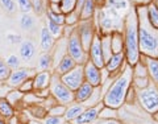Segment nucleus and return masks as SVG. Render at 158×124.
<instances>
[{"mask_svg": "<svg viewBox=\"0 0 158 124\" xmlns=\"http://www.w3.org/2000/svg\"><path fill=\"white\" fill-rule=\"evenodd\" d=\"M138 23V49L141 56L158 59V29L148 20L146 6L135 7Z\"/></svg>", "mask_w": 158, "mask_h": 124, "instance_id": "f257e3e1", "label": "nucleus"}, {"mask_svg": "<svg viewBox=\"0 0 158 124\" xmlns=\"http://www.w3.org/2000/svg\"><path fill=\"white\" fill-rule=\"evenodd\" d=\"M132 81H133V70L129 65H125L123 67V71H120L116 78L112 79L108 88L104 91L102 100L103 105L118 110L125 103V96L128 88L132 85Z\"/></svg>", "mask_w": 158, "mask_h": 124, "instance_id": "f03ea898", "label": "nucleus"}, {"mask_svg": "<svg viewBox=\"0 0 158 124\" xmlns=\"http://www.w3.org/2000/svg\"><path fill=\"white\" fill-rule=\"evenodd\" d=\"M123 36H124L125 62L127 65L133 67L141 59V53L140 49H138V23H137V15L135 8L125 17Z\"/></svg>", "mask_w": 158, "mask_h": 124, "instance_id": "7ed1b4c3", "label": "nucleus"}, {"mask_svg": "<svg viewBox=\"0 0 158 124\" xmlns=\"http://www.w3.org/2000/svg\"><path fill=\"white\" fill-rule=\"evenodd\" d=\"M137 102L145 112L153 115L158 111V86L152 82L148 87L137 90Z\"/></svg>", "mask_w": 158, "mask_h": 124, "instance_id": "20e7f679", "label": "nucleus"}, {"mask_svg": "<svg viewBox=\"0 0 158 124\" xmlns=\"http://www.w3.org/2000/svg\"><path fill=\"white\" fill-rule=\"evenodd\" d=\"M49 91H50V96L59 105H65L69 106L74 103V92L69 88L66 85H63L59 75L53 73L52 77V82L49 86Z\"/></svg>", "mask_w": 158, "mask_h": 124, "instance_id": "39448f33", "label": "nucleus"}, {"mask_svg": "<svg viewBox=\"0 0 158 124\" xmlns=\"http://www.w3.org/2000/svg\"><path fill=\"white\" fill-rule=\"evenodd\" d=\"M67 56H70L77 65H85L88 61V53L85 50L81 40H79L78 32H77V27L75 29L71 32V34L67 37Z\"/></svg>", "mask_w": 158, "mask_h": 124, "instance_id": "423d86ee", "label": "nucleus"}, {"mask_svg": "<svg viewBox=\"0 0 158 124\" xmlns=\"http://www.w3.org/2000/svg\"><path fill=\"white\" fill-rule=\"evenodd\" d=\"M77 32H78L79 40H81V42H82L83 48H85V50L88 53V49H90L92 40L98 33L96 29H95V25H94V23H92V20L79 21L78 25H77Z\"/></svg>", "mask_w": 158, "mask_h": 124, "instance_id": "0eeeda50", "label": "nucleus"}, {"mask_svg": "<svg viewBox=\"0 0 158 124\" xmlns=\"http://www.w3.org/2000/svg\"><path fill=\"white\" fill-rule=\"evenodd\" d=\"M88 59L94 63L95 66L99 69H104L106 65V59H104V54H103V49H102V34L96 33V36L94 37L90 49H88Z\"/></svg>", "mask_w": 158, "mask_h": 124, "instance_id": "6e6552de", "label": "nucleus"}, {"mask_svg": "<svg viewBox=\"0 0 158 124\" xmlns=\"http://www.w3.org/2000/svg\"><path fill=\"white\" fill-rule=\"evenodd\" d=\"M63 85H66L70 90L74 92L77 88L85 82V74H83V66L82 65H77L75 67L70 70L69 73L63 74L59 77Z\"/></svg>", "mask_w": 158, "mask_h": 124, "instance_id": "1a4fd4ad", "label": "nucleus"}, {"mask_svg": "<svg viewBox=\"0 0 158 124\" xmlns=\"http://www.w3.org/2000/svg\"><path fill=\"white\" fill-rule=\"evenodd\" d=\"M34 74H36V71L29 67H19L16 70H11V74L6 81V85L9 88H19V86L23 82H25L29 78H33Z\"/></svg>", "mask_w": 158, "mask_h": 124, "instance_id": "9d476101", "label": "nucleus"}, {"mask_svg": "<svg viewBox=\"0 0 158 124\" xmlns=\"http://www.w3.org/2000/svg\"><path fill=\"white\" fill-rule=\"evenodd\" d=\"M83 74H85V81L88 82L92 87H99L103 85V70L88 59L83 65Z\"/></svg>", "mask_w": 158, "mask_h": 124, "instance_id": "9b49d317", "label": "nucleus"}, {"mask_svg": "<svg viewBox=\"0 0 158 124\" xmlns=\"http://www.w3.org/2000/svg\"><path fill=\"white\" fill-rule=\"evenodd\" d=\"M125 65H127V62H125L124 52L123 53H112L106 61L104 70L108 73V75L112 77V75H115L116 73H120Z\"/></svg>", "mask_w": 158, "mask_h": 124, "instance_id": "f8f14e48", "label": "nucleus"}, {"mask_svg": "<svg viewBox=\"0 0 158 124\" xmlns=\"http://www.w3.org/2000/svg\"><path fill=\"white\" fill-rule=\"evenodd\" d=\"M103 106L104 105H103V102H102L94 107H86L81 115H79L75 120L71 122V124H94V123H96L99 119V112H100Z\"/></svg>", "mask_w": 158, "mask_h": 124, "instance_id": "ddd939ff", "label": "nucleus"}, {"mask_svg": "<svg viewBox=\"0 0 158 124\" xmlns=\"http://www.w3.org/2000/svg\"><path fill=\"white\" fill-rule=\"evenodd\" d=\"M53 77L52 70H45V71H36V74L33 75V87L34 91L40 90H46L50 86Z\"/></svg>", "mask_w": 158, "mask_h": 124, "instance_id": "4468645a", "label": "nucleus"}, {"mask_svg": "<svg viewBox=\"0 0 158 124\" xmlns=\"http://www.w3.org/2000/svg\"><path fill=\"white\" fill-rule=\"evenodd\" d=\"M36 56V45L31 41V40H24L20 44V48H19V57L20 59L23 61H31L32 58H34Z\"/></svg>", "mask_w": 158, "mask_h": 124, "instance_id": "2eb2a0df", "label": "nucleus"}, {"mask_svg": "<svg viewBox=\"0 0 158 124\" xmlns=\"http://www.w3.org/2000/svg\"><path fill=\"white\" fill-rule=\"evenodd\" d=\"M141 59L144 61L145 66H146L148 75H149L150 81L158 86V59L150 58V57H144V56H141Z\"/></svg>", "mask_w": 158, "mask_h": 124, "instance_id": "dca6fc26", "label": "nucleus"}, {"mask_svg": "<svg viewBox=\"0 0 158 124\" xmlns=\"http://www.w3.org/2000/svg\"><path fill=\"white\" fill-rule=\"evenodd\" d=\"M54 45H56V38L49 33L46 27H42L41 33H40V46H41L42 52H52Z\"/></svg>", "mask_w": 158, "mask_h": 124, "instance_id": "f3484780", "label": "nucleus"}, {"mask_svg": "<svg viewBox=\"0 0 158 124\" xmlns=\"http://www.w3.org/2000/svg\"><path fill=\"white\" fill-rule=\"evenodd\" d=\"M94 91V87L88 82H83L75 91H74V100L77 103H85L88 98L91 96V94Z\"/></svg>", "mask_w": 158, "mask_h": 124, "instance_id": "a211bd4d", "label": "nucleus"}, {"mask_svg": "<svg viewBox=\"0 0 158 124\" xmlns=\"http://www.w3.org/2000/svg\"><path fill=\"white\" fill-rule=\"evenodd\" d=\"M75 66H77L75 61H74L70 56H67V54H66V56L58 62V65L53 69V73L61 77V75H63V74H66L70 70H73Z\"/></svg>", "mask_w": 158, "mask_h": 124, "instance_id": "6ab92c4d", "label": "nucleus"}, {"mask_svg": "<svg viewBox=\"0 0 158 124\" xmlns=\"http://www.w3.org/2000/svg\"><path fill=\"white\" fill-rule=\"evenodd\" d=\"M85 106L82 105V103H77L74 102L71 103V105H69L66 107V112L65 115H63V119H65L66 123H71L73 120H75V119L81 115V113L83 112V110H85Z\"/></svg>", "mask_w": 158, "mask_h": 124, "instance_id": "aec40b11", "label": "nucleus"}, {"mask_svg": "<svg viewBox=\"0 0 158 124\" xmlns=\"http://www.w3.org/2000/svg\"><path fill=\"white\" fill-rule=\"evenodd\" d=\"M17 111L15 110V107L9 103L4 96H0V119L4 120H9L17 115Z\"/></svg>", "mask_w": 158, "mask_h": 124, "instance_id": "412c9836", "label": "nucleus"}, {"mask_svg": "<svg viewBox=\"0 0 158 124\" xmlns=\"http://www.w3.org/2000/svg\"><path fill=\"white\" fill-rule=\"evenodd\" d=\"M4 98L7 99V100L11 103V105L15 107V110H19V108H24V103H23V99H24V94L20 92L17 88H11Z\"/></svg>", "mask_w": 158, "mask_h": 124, "instance_id": "4be33fe9", "label": "nucleus"}, {"mask_svg": "<svg viewBox=\"0 0 158 124\" xmlns=\"http://www.w3.org/2000/svg\"><path fill=\"white\" fill-rule=\"evenodd\" d=\"M53 69V56L52 52H42L38 56L36 70L37 71H45V70H52Z\"/></svg>", "mask_w": 158, "mask_h": 124, "instance_id": "5701e85b", "label": "nucleus"}, {"mask_svg": "<svg viewBox=\"0 0 158 124\" xmlns=\"http://www.w3.org/2000/svg\"><path fill=\"white\" fill-rule=\"evenodd\" d=\"M111 52L112 53H123L124 52V36L120 31L111 32Z\"/></svg>", "mask_w": 158, "mask_h": 124, "instance_id": "b1692460", "label": "nucleus"}, {"mask_svg": "<svg viewBox=\"0 0 158 124\" xmlns=\"http://www.w3.org/2000/svg\"><path fill=\"white\" fill-rule=\"evenodd\" d=\"M96 11V2L95 0H86L85 6H83L81 13H79V19L81 21H86V20H92L94 15Z\"/></svg>", "mask_w": 158, "mask_h": 124, "instance_id": "393cba45", "label": "nucleus"}, {"mask_svg": "<svg viewBox=\"0 0 158 124\" xmlns=\"http://www.w3.org/2000/svg\"><path fill=\"white\" fill-rule=\"evenodd\" d=\"M28 112H29V115L32 116V119H38V120H42V119L48 115V110L42 105L29 106L28 107Z\"/></svg>", "mask_w": 158, "mask_h": 124, "instance_id": "a878e982", "label": "nucleus"}, {"mask_svg": "<svg viewBox=\"0 0 158 124\" xmlns=\"http://www.w3.org/2000/svg\"><path fill=\"white\" fill-rule=\"evenodd\" d=\"M146 15L148 20L156 29H158V9L154 7V4L152 2L149 4H146Z\"/></svg>", "mask_w": 158, "mask_h": 124, "instance_id": "bb28decb", "label": "nucleus"}, {"mask_svg": "<svg viewBox=\"0 0 158 124\" xmlns=\"http://www.w3.org/2000/svg\"><path fill=\"white\" fill-rule=\"evenodd\" d=\"M46 28H48L49 33H50L56 40H59L62 37V34H63V27L62 25H58V24L53 23L52 20L46 19Z\"/></svg>", "mask_w": 158, "mask_h": 124, "instance_id": "cd10ccee", "label": "nucleus"}, {"mask_svg": "<svg viewBox=\"0 0 158 124\" xmlns=\"http://www.w3.org/2000/svg\"><path fill=\"white\" fill-rule=\"evenodd\" d=\"M99 119H103V120H108V119H118V113L117 110L107 106H103L100 112H99Z\"/></svg>", "mask_w": 158, "mask_h": 124, "instance_id": "c85d7f7f", "label": "nucleus"}, {"mask_svg": "<svg viewBox=\"0 0 158 124\" xmlns=\"http://www.w3.org/2000/svg\"><path fill=\"white\" fill-rule=\"evenodd\" d=\"M33 25H34V19L29 13H23L21 17H20V27L24 31H31Z\"/></svg>", "mask_w": 158, "mask_h": 124, "instance_id": "c756f323", "label": "nucleus"}, {"mask_svg": "<svg viewBox=\"0 0 158 124\" xmlns=\"http://www.w3.org/2000/svg\"><path fill=\"white\" fill-rule=\"evenodd\" d=\"M132 70H133V77L135 78H137V77H149L148 75L146 66H145V63H144L142 59H140V61L132 67Z\"/></svg>", "mask_w": 158, "mask_h": 124, "instance_id": "7c9ffc66", "label": "nucleus"}, {"mask_svg": "<svg viewBox=\"0 0 158 124\" xmlns=\"http://www.w3.org/2000/svg\"><path fill=\"white\" fill-rule=\"evenodd\" d=\"M75 6H77V0H61V3H59V8H61V12L63 15L75 11Z\"/></svg>", "mask_w": 158, "mask_h": 124, "instance_id": "2f4dec72", "label": "nucleus"}, {"mask_svg": "<svg viewBox=\"0 0 158 124\" xmlns=\"http://www.w3.org/2000/svg\"><path fill=\"white\" fill-rule=\"evenodd\" d=\"M150 83H152V81H150L149 77H137V78L133 77V81H132V85H133V87H135L136 90L145 88V87L149 86Z\"/></svg>", "mask_w": 158, "mask_h": 124, "instance_id": "473e14b6", "label": "nucleus"}, {"mask_svg": "<svg viewBox=\"0 0 158 124\" xmlns=\"http://www.w3.org/2000/svg\"><path fill=\"white\" fill-rule=\"evenodd\" d=\"M4 62H6V65L8 66L9 70H16V69L20 67V57L16 56V54H9V56L4 59Z\"/></svg>", "mask_w": 158, "mask_h": 124, "instance_id": "72a5a7b5", "label": "nucleus"}, {"mask_svg": "<svg viewBox=\"0 0 158 124\" xmlns=\"http://www.w3.org/2000/svg\"><path fill=\"white\" fill-rule=\"evenodd\" d=\"M66 107L65 105H59V103H56V105H53L48 110V115H52V116H62L65 115L66 112Z\"/></svg>", "mask_w": 158, "mask_h": 124, "instance_id": "f704fd0d", "label": "nucleus"}, {"mask_svg": "<svg viewBox=\"0 0 158 124\" xmlns=\"http://www.w3.org/2000/svg\"><path fill=\"white\" fill-rule=\"evenodd\" d=\"M79 21H81V19H79V13H77L75 11H73L70 13L65 15V25L77 27Z\"/></svg>", "mask_w": 158, "mask_h": 124, "instance_id": "c9c22d12", "label": "nucleus"}, {"mask_svg": "<svg viewBox=\"0 0 158 124\" xmlns=\"http://www.w3.org/2000/svg\"><path fill=\"white\" fill-rule=\"evenodd\" d=\"M46 19L52 20L53 23L58 24V25H65V15L63 13H53L50 11H46Z\"/></svg>", "mask_w": 158, "mask_h": 124, "instance_id": "e433bc0d", "label": "nucleus"}, {"mask_svg": "<svg viewBox=\"0 0 158 124\" xmlns=\"http://www.w3.org/2000/svg\"><path fill=\"white\" fill-rule=\"evenodd\" d=\"M0 6L8 13H15L17 11V6L15 0H0Z\"/></svg>", "mask_w": 158, "mask_h": 124, "instance_id": "4c0bfd02", "label": "nucleus"}, {"mask_svg": "<svg viewBox=\"0 0 158 124\" xmlns=\"http://www.w3.org/2000/svg\"><path fill=\"white\" fill-rule=\"evenodd\" d=\"M11 70L8 69V66L6 65L3 58H0V83H6V81L8 79Z\"/></svg>", "mask_w": 158, "mask_h": 124, "instance_id": "58836bf2", "label": "nucleus"}, {"mask_svg": "<svg viewBox=\"0 0 158 124\" xmlns=\"http://www.w3.org/2000/svg\"><path fill=\"white\" fill-rule=\"evenodd\" d=\"M17 90H19L20 92H23L24 95H25V94H29V92H33V91H34V87H33V78H29V79H27L25 82H23L21 85L19 86Z\"/></svg>", "mask_w": 158, "mask_h": 124, "instance_id": "ea45409f", "label": "nucleus"}, {"mask_svg": "<svg viewBox=\"0 0 158 124\" xmlns=\"http://www.w3.org/2000/svg\"><path fill=\"white\" fill-rule=\"evenodd\" d=\"M31 6H32V11L40 16L45 12V8H44V0H31Z\"/></svg>", "mask_w": 158, "mask_h": 124, "instance_id": "a19ab883", "label": "nucleus"}, {"mask_svg": "<svg viewBox=\"0 0 158 124\" xmlns=\"http://www.w3.org/2000/svg\"><path fill=\"white\" fill-rule=\"evenodd\" d=\"M15 2H16L17 9H20L23 13H29L32 11L31 0H15Z\"/></svg>", "mask_w": 158, "mask_h": 124, "instance_id": "79ce46f5", "label": "nucleus"}, {"mask_svg": "<svg viewBox=\"0 0 158 124\" xmlns=\"http://www.w3.org/2000/svg\"><path fill=\"white\" fill-rule=\"evenodd\" d=\"M44 124H65V119L62 116H52V115H46L42 119Z\"/></svg>", "mask_w": 158, "mask_h": 124, "instance_id": "37998d69", "label": "nucleus"}, {"mask_svg": "<svg viewBox=\"0 0 158 124\" xmlns=\"http://www.w3.org/2000/svg\"><path fill=\"white\" fill-rule=\"evenodd\" d=\"M135 99H137V90L133 87V85H131V87L128 88L127 96H125V103H133Z\"/></svg>", "mask_w": 158, "mask_h": 124, "instance_id": "c03bdc74", "label": "nucleus"}, {"mask_svg": "<svg viewBox=\"0 0 158 124\" xmlns=\"http://www.w3.org/2000/svg\"><path fill=\"white\" fill-rule=\"evenodd\" d=\"M7 40L11 44H21V36L16 33H9L7 34Z\"/></svg>", "mask_w": 158, "mask_h": 124, "instance_id": "a18cd8bd", "label": "nucleus"}, {"mask_svg": "<svg viewBox=\"0 0 158 124\" xmlns=\"http://www.w3.org/2000/svg\"><path fill=\"white\" fill-rule=\"evenodd\" d=\"M94 124H123L118 119H108V120H103V119H98L96 123Z\"/></svg>", "mask_w": 158, "mask_h": 124, "instance_id": "49530a36", "label": "nucleus"}, {"mask_svg": "<svg viewBox=\"0 0 158 124\" xmlns=\"http://www.w3.org/2000/svg\"><path fill=\"white\" fill-rule=\"evenodd\" d=\"M49 8L46 9V11H50L53 13H62L61 12V8H59V4H54V3H49Z\"/></svg>", "mask_w": 158, "mask_h": 124, "instance_id": "de8ad7c7", "label": "nucleus"}, {"mask_svg": "<svg viewBox=\"0 0 158 124\" xmlns=\"http://www.w3.org/2000/svg\"><path fill=\"white\" fill-rule=\"evenodd\" d=\"M85 3H86V0H77V6H75V12L77 13H81Z\"/></svg>", "mask_w": 158, "mask_h": 124, "instance_id": "09e8293b", "label": "nucleus"}, {"mask_svg": "<svg viewBox=\"0 0 158 124\" xmlns=\"http://www.w3.org/2000/svg\"><path fill=\"white\" fill-rule=\"evenodd\" d=\"M27 124H44V123H42V120H38V119H29Z\"/></svg>", "mask_w": 158, "mask_h": 124, "instance_id": "8fccbe9b", "label": "nucleus"}, {"mask_svg": "<svg viewBox=\"0 0 158 124\" xmlns=\"http://www.w3.org/2000/svg\"><path fill=\"white\" fill-rule=\"evenodd\" d=\"M152 116H153V119H154V120H156V122H158V111H156V112H154V113H153V115H152Z\"/></svg>", "mask_w": 158, "mask_h": 124, "instance_id": "3c124183", "label": "nucleus"}, {"mask_svg": "<svg viewBox=\"0 0 158 124\" xmlns=\"http://www.w3.org/2000/svg\"><path fill=\"white\" fill-rule=\"evenodd\" d=\"M49 3H54V4H59L61 3V0H48Z\"/></svg>", "mask_w": 158, "mask_h": 124, "instance_id": "603ef678", "label": "nucleus"}, {"mask_svg": "<svg viewBox=\"0 0 158 124\" xmlns=\"http://www.w3.org/2000/svg\"><path fill=\"white\" fill-rule=\"evenodd\" d=\"M152 3L154 4V7H156V8L158 9V0H152Z\"/></svg>", "mask_w": 158, "mask_h": 124, "instance_id": "864d4df0", "label": "nucleus"}, {"mask_svg": "<svg viewBox=\"0 0 158 124\" xmlns=\"http://www.w3.org/2000/svg\"><path fill=\"white\" fill-rule=\"evenodd\" d=\"M0 124H8V122L4 120V119H0Z\"/></svg>", "mask_w": 158, "mask_h": 124, "instance_id": "5fc2aeb1", "label": "nucleus"}, {"mask_svg": "<svg viewBox=\"0 0 158 124\" xmlns=\"http://www.w3.org/2000/svg\"><path fill=\"white\" fill-rule=\"evenodd\" d=\"M17 124H27V123H25V122H21V120L19 119V123H17Z\"/></svg>", "mask_w": 158, "mask_h": 124, "instance_id": "6e6d98bb", "label": "nucleus"}, {"mask_svg": "<svg viewBox=\"0 0 158 124\" xmlns=\"http://www.w3.org/2000/svg\"><path fill=\"white\" fill-rule=\"evenodd\" d=\"M65 124H71V123H65Z\"/></svg>", "mask_w": 158, "mask_h": 124, "instance_id": "4d7b16f0", "label": "nucleus"}, {"mask_svg": "<svg viewBox=\"0 0 158 124\" xmlns=\"http://www.w3.org/2000/svg\"><path fill=\"white\" fill-rule=\"evenodd\" d=\"M95 2H96V0H95Z\"/></svg>", "mask_w": 158, "mask_h": 124, "instance_id": "13d9d810", "label": "nucleus"}]
</instances>
